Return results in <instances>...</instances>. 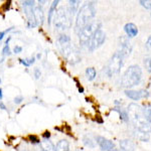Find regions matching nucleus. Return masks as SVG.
<instances>
[{
	"label": "nucleus",
	"mask_w": 151,
	"mask_h": 151,
	"mask_svg": "<svg viewBox=\"0 0 151 151\" xmlns=\"http://www.w3.org/2000/svg\"><path fill=\"white\" fill-rule=\"evenodd\" d=\"M124 65V58L118 52L114 53L111 57L110 60L108 62L106 67L104 68V73L108 78H113L114 76L118 75L120 73Z\"/></svg>",
	"instance_id": "39448f33"
},
{
	"label": "nucleus",
	"mask_w": 151,
	"mask_h": 151,
	"mask_svg": "<svg viewBox=\"0 0 151 151\" xmlns=\"http://www.w3.org/2000/svg\"><path fill=\"white\" fill-rule=\"evenodd\" d=\"M146 48L151 50V35H149V37L147 38V41H146Z\"/></svg>",
	"instance_id": "4c0bfd02"
},
{
	"label": "nucleus",
	"mask_w": 151,
	"mask_h": 151,
	"mask_svg": "<svg viewBox=\"0 0 151 151\" xmlns=\"http://www.w3.org/2000/svg\"><path fill=\"white\" fill-rule=\"evenodd\" d=\"M33 15H35L36 25H42L43 21H45V13H43V10L40 5L33 7Z\"/></svg>",
	"instance_id": "ddd939ff"
},
{
	"label": "nucleus",
	"mask_w": 151,
	"mask_h": 151,
	"mask_svg": "<svg viewBox=\"0 0 151 151\" xmlns=\"http://www.w3.org/2000/svg\"><path fill=\"white\" fill-rule=\"evenodd\" d=\"M144 67H145V69L147 72H149L151 73V58L149 57H147V58H144Z\"/></svg>",
	"instance_id": "bb28decb"
},
{
	"label": "nucleus",
	"mask_w": 151,
	"mask_h": 151,
	"mask_svg": "<svg viewBox=\"0 0 151 151\" xmlns=\"http://www.w3.org/2000/svg\"><path fill=\"white\" fill-rule=\"evenodd\" d=\"M69 8H68V11H69L70 15L72 17H74L75 14L79 11V6H80V1H76V0H70L69 1Z\"/></svg>",
	"instance_id": "a211bd4d"
},
{
	"label": "nucleus",
	"mask_w": 151,
	"mask_h": 151,
	"mask_svg": "<svg viewBox=\"0 0 151 151\" xmlns=\"http://www.w3.org/2000/svg\"><path fill=\"white\" fill-rule=\"evenodd\" d=\"M133 47L132 43L130 42L129 38L127 36H121L119 38V53L123 55V58H125L126 57L130 55V53L132 52Z\"/></svg>",
	"instance_id": "9d476101"
},
{
	"label": "nucleus",
	"mask_w": 151,
	"mask_h": 151,
	"mask_svg": "<svg viewBox=\"0 0 151 151\" xmlns=\"http://www.w3.org/2000/svg\"><path fill=\"white\" fill-rule=\"evenodd\" d=\"M28 139H29V141H30L31 143H32V144H40V138H38L36 135H29Z\"/></svg>",
	"instance_id": "cd10ccee"
},
{
	"label": "nucleus",
	"mask_w": 151,
	"mask_h": 151,
	"mask_svg": "<svg viewBox=\"0 0 151 151\" xmlns=\"http://www.w3.org/2000/svg\"><path fill=\"white\" fill-rule=\"evenodd\" d=\"M40 150L41 151H55V146L50 140L40 141Z\"/></svg>",
	"instance_id": "aec40b11"
},
{
	"label": "nucleus",
	"mask_w": 151,
	"mask_h": 151,
	"mask_svg": "<svg viewBox=\"0 0 151 151\" xmlns=\"http://www.w3.org/2000/svg\"><path fill=\"white\" fill-rule=\"evenodd\" d=\"M58 41L60 43V47H63V45H69L70 43V37L68 35H64L62 33L58 38Z\"/></svg>",
	"instance_id": "4be33fe9"
},
{
	"label": "nucleus",
	"mask_w": 151,
	"mask_h": 151,
	"mask_svg": "<svg viewBox=\"0 0 151 151\" xmlns=\"http://www.w3.org/2000/svg\"><path fill=\"white\" fill-rule=\"evenodd\" d=\"M96 11L97 10L94 2H87L81 6V8L79 9L77 13L75 25V30L78 35L83 28H85L88 24H90L93 21L94 17L96 16Z\"/></svg>",
	"instance_id": "f03ea898"
},
{
	"label": "nucleus",
	"mask_w": 151,
	"mask_h": 151,
	"mask_svg": "<svg viewBox=\"0 0 151 151\" xmlns=\"http://www.w3.org/2000/svg\"><path fill=\"white\" fill-rule=\"evenodd\" d=\"M2 53L4 55H11V50H10V47H9V45H5L2 50Z\"/></svg>",
	"instance_id": "7c9ffc66"
},
{
	"label": "nucleus",
	"mask_w": 151,
	"mask_h": 151,
	"mask_svg": "<svg viewBox=\"0 0 151 151\" xmlns=\"http://www.w3.org/2000/svg\"><path fill=\"white\" fill-rule=\"evenodd\" d=\"M142 79V70L139 65H132L125 70L121 78V87L126 90H130L131 88L140 84Z\"/></svg>",
	"instance_id": "7ed1b4c3"
},
{
	"label": "nucleus",
	"mask_w": 151,
	"mask_h": 151,
	"mask_svg": "<svg viewBox=\"0 0 151 151\" xmlns=\"http://www.w3.org/2000/svg\"><path fill=\"white\" fill-rule=\"evenodd\" d=\"M139 3L145 9H151V1H149V0H140Z\"/></svg>",
	"instance_id": "c85d7f7f"
},
{
	"label": "nucleus",
	"mask_w": 151,
	"mask_h": 151,
	"mask_svg": "<svg viewBox=\"0 0 151 151\" xmlns=\"http://www.w3.org/2000/svg\"><path fill=\"white\" fill-rule=\"evenodd\" d=\"M83 142H84L85 145L90 148H95V146H96L95 142L92 140L91 137H89V136H84V137H83Z\"/></svg>",
	"instance_id": "393cba45"
},
{
	"label": "nucleus",
	"mask_w": 151,
	"mask_h": 151,
	"mask_svg": "<svg viewBox=\"0 0 151 151\" xmlns=\"http://www.w3.org/2000/svg\"><path fill=\"white\" fill-rule=\"evenodd\" d=\"M101 28V23L99 21H92L90 24H88L85 28H83L79 33L80 36V45L83 47H88V43H89L90 40H91L92 35L97 29Z\"/></svg>",
	"instance_id": "423d86ee"
},
{
	"label": "nucleus",
	"mask_w": 151,
	"mask_h": 151,
	"mask_svg": "<svg viewBox=\"0 0 151 151\" xmlns=\"http://www.w3.org/2000/svg\"><path fill=\"white\" fill-rule=\"evenodd\" d=\"M143 111H144V114H145L146 118H147V120L151 123V104L145 106L144 108H143Z\"/></svg>",
	"instance_id": "a878e982"
},
{
	"label": "nucleus",
	"mask_w": 151,
	"mask_h": 151,
	"mask_svg": "<svg viewBox=\"0 0 151 151\" xmlns=\"http://www.w3.org/2000/svg\"><path fill=\"white\" fill-rule=\"evenodd\" d=\"M96 141L98 143L99 147L103 151H113L115 149V144L112 142L111 140L107 139V138L103 137V136H97Z\"/></svg>",
	"instance_id": "f8f14e48"
},
{
	"label": "nucleus",
	"mask_w": 151,
	"mask_h": 151,
	"mask_svg": "<svg viewBox=\"0 0 151 151\" xmlns=\"http://www.w3.org/2000/svg\"><path fill=\"white\" fill-rule=\"evenodd\" d=\"M11 3H12V2H11V0H8V1H6L5 3H4L3 5H2L1 9H2V10H3V11H5V12H6V11H8L9 9H10Z\"/></svg>",
	"instance_id": "c756f323"
},
{
	"label": "nucleus",
	"mask_w": 151,
	"mask_h": 151,
	"mask_svg": "<svg viewBox=\"0 0 151 151\" xmlns=\"http://www.w3.org/2000/svg\"><path fill=\"white\" fill-rule=\"evenodd\" d=\"M0 108H1L2 110H6V106L3 103H2L1 101H0Z\"/></svg>",
	"instance_id": "58836bf2"
},
{
	"label": "nucleus",
	"mask_w": 151,
	"mask_h": 151,
	"mask_svg": "<svg viewBox=\"0 0 151 151\" xmlns=\"http://www.w3.org/2000/svg\"><path fill=\"white\" fill-rule=\"evenodd\" d=\"M77 151H83V150H82V149H80V148H78Z\"/></svg>",
	"instance_id": "c03bdc74"
},
{
	"label": "nucleus",
	"mask_w": 151,
	"mask_h": 151,
	"mask_svg": "<svg viewBox=\"0 0 151 151\" xmlns=\"http://www.w3.org/2000/svg\"><path fill=\"white\" fill-rule=\"evenodd\" d=\"M124 30H125V32H126V35H127V37L128 38L135 37V36L138 35V28H137V26H136L135 24L132 23V22L126 23L125 26H124Z\"/></svg>",
	"instance_id": "4468645a"
},
{
	"label": "nucleus",
	"mask_w": 151,
	"mask_h": 151,
	"mask_svg": "<svg viewBox=\"0 0 151 151\" xmlns=\"http://www.w3.org/2000/svg\"><path fill=\"white\" fill-rule=\"evenodd\" d=\"M127 113L129 121L132 123L135 129L146 133L151 132V123L146 118L143 108L136 103H130L128 105Z\"/></svg>",
	"instance_id": "f257e3e1"
},
{
	"label": "nucleus",
	"mask_w": 151,
	"mask_h": 151,
	"mask_svg": "<svg viewBox=\"0 0 151 151\" xmlns=\"http://www.w3.org/2000/svg\"><path fill=\"white\" fill-rule=\"evenodd\" d=\"M132 135H133L134 138H136V139L139 140V141H142V142H147L150 138L149 133L143 132V131H140V130L135 129V128L132 130Z\"/></svg>",
	"instance_id": "2eb2a0df"
},
{
	"label": "nucleus",
	"mask_w": 151,
	"mask_h": 151,
	"mask_svg": "<svg viewBox=\"0 0 151 151\" xmlns=\"http://www.w3.org/2000/svg\"><path fill=\"white\" fill-rule=\"evenodd\" d=\"M74 81L76 82V84H77L78 90H79V92H80V93H81V94L84 93V91H85V90H84V88H83V86H81V84H80L79 80H78V79H76V78H75V79H74Z\"/></svg>",
	"instance_id": "473e14b6"
},
{
	"label": "nucleus",
	"mask_w": 151,
	"mask_h": 151,
	"mask_svg": "<svg viewBox=\"0 0 151 151\" xmlns=\"http://www.w3.org/2000/svg\"><path fill=\"white\" fill-rule=\"evenodd\" d=\"M150 14H151V13H150Z\"/></svg>",
	"instance_id": "de8ad7c7"
},
{
	"label": "nucleus",
	"mask_w": 151,
	"mask_h": 151,
	"mask_svg": "<svg viewBox=\"0 0 151 151\" xmlns=\"http://www.w3.org/2000/svg\"><path fill=\"white\" fill-rule=\"evenodd\" d=\"M60 3L58 0H55L52 1V3L50 4V10H48V14H47V24L50 25L52 22V19H53V16H55V13L57 11V7Z\"/></svg>",
	"instance_id": "f3484780"
},
{
	"label": "nucleus",
	"mask_w": 151,
	"mask_h": 151,
	"mask_svg": "<svg viewBox=\"0 0 151 151\" xmlns=\"http://www.w3.org/2000/svg\"><path fill=\"white\" fill-rule=\"evenodd\" d=\"M119 144H120V149L122 151H135V145L129 139L120 140Z\"/></svg>",
	"instance_id": "dca6fc26"
},
{
	"label": "nucleus",
	"mask_w": 151,
	"mask_h": 151,
	"mask_svg": "<svg viewBox=\"0 0 151 151\" xmlns=\"http://www.w3.org/2000/svg\"><path fill=\"white\" fill-rule=\"evenodd\" d=\"M13 101L15 104H20V103H22V101H23V97L22 96H17L13 99Z\"/></svg>",
	"instance_id": "f704fd0d"
},
{
	"label": "nucleus",
	"mask_w": 151,
	"mask_h": 151,
	"mask_svg": "<svg viewBox=\"0 0 151 151\" xmlns=\"http://www.w3.org/2000/svg\"><path fill=\"white\" fill-rule=\"evenodd\" d=\"M14 27H10L8 29H6V30H3V31H0V40H2L4 38V36L6 35V33H8L9 31H11L12 29H13Z\"/></svg>",
	"instance_id": "2f4dec72"
},
{
	"label": "nucleus",
	"mask_w": 151,
	"mask_h": 151,
	"mask_svg": "<svg viewBox=\"0 0 151 151\" xmlns=\"http://www.w3.org/2000/svg\"><path fill=\"white\" fill-rule=\"evenodd\" d=\"M96 76H97V72L94 68H88L86 70V77L89 81H93V80H95Z\"/></svg>",
	"instance_id": "5701e85b"
},
{
	"label": "nucleus",
	"mask_w": 151,
	"mask_h": 151,
	"mask_svg": "<svg viewBox=\"0 0 151 151\" xmlns=\"http://www.w3.org/2000/svg\"><path fill=\"white\" fill-rule=\"evenodd\" d=\"M22 52V47H20V45H15L13 48V52L14 53H20Z\"/></svg>",
	"instance_id": "c9c22d12"
},
{
	"label": "nucleus",
	"mask_w": 151,
	"mask_h": 151,
	"mask_svg": "<svg viewBox=\"0 0 151 151\" xmlns=\"http://www.w3.org/2000/svg\"><path fill=\"white\" fill-rule=\"evenodd\" d=\"M35 151H41L40 149H37V150H35Z\"/></svg>",
	"instance_id": "a18cd8bd"
},
{
	"label": "nucleus",
	"mask_w": 151,
	"mask_h": 151,
	"mask_svg": "<svg viewBox=\"0 0 151 151\" xmlns=\"http://www.w3.org/2000/svg\"><path fill=\"white\" fill-rule=\"evenodd\" d=\"M125 95L129 99L133 100V101H138L140 99H145L150 96L149 92L147 90L141 89V90H125Z\"/></svg>",
	"instance_id": "9b49d317"
},
{
	"label": "nucleus",
	"mask_w": 151,
	"mask_h": 151,
	"mask_svg": "<svg viewBox=\"0 0 151 151\" xmlns=\"http://www.w3.org/2000/svg\"><path fill=\"white\" fill-rule=\"evenodd\" d=\"M33 75H35V78L36 80H38L41 77V72L40 70L38 69V68H36V69H35V70H33Z\"/></svg>",
	"instance_id": "72a5a7b5"
},
{
	"label": "nucleus",
	"mask_w": 151,
	"mask_h": 151,
	"mask_svg": "<svg viewBox=\"0 0 151 151\" xmlns=\"http://www.w3.org/2000/svg\"><path fill=\"white\" fill-rule=\"evenodd\" d=\"M55 151H70V142L65 139H62L55 145Z\"/></svg>",
	"instance_id": "412c9836"
},
{
	"label": "nucleus",
	"mask_w": 151,
	"mask_h": 151,
	"mask_svg": "<svg viewBox=\"0 0 151 151\" xmlns=\"http://www.w3.org/2000/svg\"><path fill=\"white\" fill-rule=\"evenodd\" d=\"M115 112H118L119 113V116H120V119L123 121V122H129V117H128V113H127V110L123 109L121 106H116L114 107L113 109Z\"/></svg>",
	"instance_id": "6ab92c4d"
},
{
	"label": "nucleus",
	"mask_w": 151,
	"mask_h": 151,
	"mask_svg": "<svg viewBox=\"0 0 151 151\" xmlns=\"http://www.w3.org/2000/svg\"><path fill=\"white\" fill-rule=\"evenodd\" d=\"M0 84H1V79H0Z\"/></svg>",
	"instance_id": "49530a36"
},
{
	"label": "nucleus",
	"mask_w": 151,
	"mask_h": 151,
	"mask_svg": "<svg viewBox=\"0 0 151 151\" xmlns=\"http://www.w3.org/2000/svg\"><path fill=\"white\" fill-rule=\"evenodd\" d=\"M42 138L45 140H50V131H45V132L42 134Z\"/></svg>",
	"instance_id": "e433bc0d"
},
{
	"label": "nucleus",
	"mask_w": 151,
	"mask_h": 151,
	"mask_svg": "<svg viewBox=\"0 0 151 151\" xmlns=\"http://www.w3.org/2000/svg\"><path fill=\"white\" fill-rule=\"evenodd\" d=\"M113 151H122V150H121V149H116V148H115V149H114Z\"/></svg>",
	"instance_id": "a19ab883"
},
{
	"label": "nucleus",
	"mask_w": 151,
	"mask_h": 151,
	"mask_svg": "<svg viewBox=\"0 0 151 151\" xmlns=\"http://www.w3.org/2000/svg\"><path fill=\"white\" fill-rule=\"evenodd\" d=\"M106 40V35L101 28L97 29L93 33L91 40H90L89 43H88V50L89 52H94L97 48H99Z\"/></svg>",
	"instance_id": "6e6552de"
},
{
	"label": "nucleus",
	"mask_w": 151,
	"mask_h": 151,
	"mask_svg": "<svg viewBox=\"0 0 151 151\" xmlns=\"http://www.w3.org/2000/svg\"><path fill=\"white\" fill-rule=\"evenodd\" d=\"M60 50H62V53L64 55L65 60L70 65H76L81 62V55H80L79 52L74 47H72L70 43L60 47Z\"/></svg>",
	"instance_id": "0eeeda50"
},
{
	"label": "nucleus",
	"mask_w": 151,
	"mask_h": 151,
	"mask_svg": "<svg viewBox=\"0 0 151 151\" xmlns=\"http://www.w3.org/2000/svg\"><path fill=\"white\" fill-rule=\"evenodd\" d=\"M52 20L55 29L58 31L68 30L72 25V16L70 15L68 8L65 7H60L57 9Z\"/></svg>",
	"instance_id": "20e7f679"
},
{
	"label": "nucleus",
	"mask_w": 151,
	"mask_h": 151,
	"mask_svg": "<svg viewBox=\"0 0 151 151\" xmlns=\"http://www.w3.org/2000/svg\"><path fill=\"white\" fill-rule=\"evenodd\" d=\"M22 6L24 8V14L27 18V26L32 28L36 26V22L33 15V7H35V1H23Z\"/></svg>",
	"instance_id": "1a4fd4ad"
},
{
	"label": "nucleus",
	"mask_w": 151,
	"mask_h": 151,
	"mask_svg": "<svg viewBox=\"0 0 151 151\" xmlns=\"http://www.w3.org/2000/svg\"><path fill=\"white\" fill-rule=\"evenodd\" d=\"M35 62V58L32 57L30 58H19V63L22 64L24 67H30L31 65H33Z\"/></svg>",
	"instance_id": "b1692460"
},
{
	"label": "nucleus",
	"mask_w": 151,
	"mask_h": 151,
	"mask_svg": "<svg viewBox=\"0 0 151 151\" xmlns=\"http://www.w3.org/2000/svg\"><path fill=\"white\" fill-rule=\"evenodd\" d=\"M19 151H27V150H26L25 148H24V149H21V150H19Z\"/></svg>",
	"instance_id": "37998d69"
},
{
	"label": "nucleus",
	"mask_w": 151,
	"mask_h": 151,
	"mask_svg": "<svg viewBox=\"0 0 151 151\" xmlns=\"http://www.w3.org/2000/svg\"><path fill=\"white\" fill-rule=\"evenodd\" d=\"M40 57H41L40 53H38V55H37V58H40Z\"/></svg>",
	"instance_id": "79ce46f5"
},
{
	"label": "nucleus",
	"mask_w": 151,
	"mask_h": 151,
	"mask_svg": "<svg viewBox=\"0 0 151 151\" xmlns=\"http://www.w3.org/2000/svg\"><path fill=\"white\" fill-rule=\"evenodd\" d=\"M2 98H3V94H2V89L0 88V101L2 100Z\"/></svg>",
	"instance_id": "ea45409f"
}]
</instances>
